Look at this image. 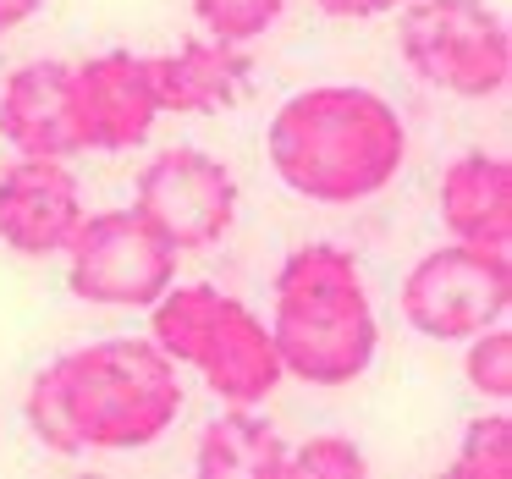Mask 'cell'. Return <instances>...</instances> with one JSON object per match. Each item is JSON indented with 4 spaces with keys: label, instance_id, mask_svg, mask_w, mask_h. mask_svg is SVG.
Masks as SVG:
<instances>
[{
    "label": "cell",
    "instance_id": "18",
    "mask_svg": "<svg viewBox=\"0 0 512 479\" xmlns=\"http://www.w3.org/2000/svg\"><path fill=\"white\" fill-rule=\"evenodd\" d=\"M364 479L369 463L364 452H358L347 435H314V441H303L298 452H287V463H281V479Z\"/></svg>",
    "mask_w": 512,
    "mask_h": 479
},
{
    "label": "cell",
    "instance_id": "11",
    "mask_svg": "<svg viewBox=\"0 0 512 479\" xmlns=\"http://www.w3.org/2000/svg\"><path fill=\"white\" fill-rule=\"evenodd\" d=\"M0 138L17 155H50V160L83 155L67 61H28L6 78V89H0Z\"/></svg>",
    "mask_w": 512,
    "mask_h": 479
},
{
    "label": "cell",
    "instance_id": "6",
    "mask_svg": "<svg viewBox=\"0 0 512 479\" xmlns=\"http://www.w3.org/2000/svg\"><path fill=\"white\" fill-rule=\"evenodd\" d=\"M61 259H67L72 298L100 309H149L177 281V248L138 210L83 215Z\"/></svg>",
    "mask_w": 512,
    "mask_h": 479
},
{
    "label": "cell",
    "instance_id": "1",
    "mask_svg": "<svg viewBox=\"0 0 512 479\" xmlns=\"http://www.w3.org/2000/svg\"><path fill=\"white\" fill-rule=\"evenodd\" d=\"M270 171L281 188L309 204H364L397 182L408 166V127L402 111L358 83L303 89L270 116L265 133Z\"/></svg>",
    "mask_w": 512,
    "mask_h": 479
},
{
    "label": "cell",
    "instance_id": "21",
    "mask_svg": "<svg viewBox=\"0 0 512 479\" xmlns=\"http://www.w3.org/2000/svg\"><path fill=\"white\" fill-rule=\"evenodd\" d=\"M386 6H391V12H397V6H408V0H386Z\"/></svg>",
    "mask_w": 512,
    "mask_h": 479
},
{
    "label": "cell",
    "instance_id": "5",
    "mask_svg": "<svg viewBox=\"0 0 512 479\" xmlns=\"http://www.w3.org/2000/svg\"><path fill=\"white\" fill-rule=\"evenodd\" d=\"M402 61L441 94L496 100L512 78V39L485 0H408Z\"/></svg>",
    "mask_w": 512,
    "mask_h": 479
},
{
    "label": "cell",
    "instance_id": "14",
    "mask_svg": "<svg viewBox=\"0 0 512 479\" xmlns=\"http://www.w3.org/2000/svg\"><path fill=\"white\" fill-rule=\"evenodd\" d=\"M281 463H287V446L276 424L259 419L254 408H226L221 419H210L193 457L204 479H281Z\"/></svg>",
    "mask_w": 512,
    "mask_h": 479
},
{
    "label": "cell",
    "instance_id": "8",
    "mask_svg": "<svg viewBox=\"0 0 512 479\" xmlns=\"http://www.w3.org/2000/svg\"><path fill=\"white\" fill-rule=\"evenodd\" d=\"M133 210L166 237L177 254L215 248L237 221V177L204 149H160L133 188Z\"/></svg>",
    "mask_w": 512,
    "mask_h": 479
},
{
    "label": "cell",
    "instance_id": "15",
    "mask_svg": "<svg viewBox=\"0 0 512 479\" xmlns=\"http://www.w3.org/2000/svg\"><path fill=\"white\" fill-rule=\"evenodd\" d=\"M281 12H287V0H193V17H199L204 39L243 45V50L254 39H265L281 23Z\"/></svg>",
    "mask_w": 512,
    "mask_h": 479
},
{
    "label": "cell",
    "instance_id": "7",
    "mask_svg": "<svg viewBox=\"0 0 512 479\" xmlns=\"http://www.w3.org/2000/svg\"><path fill=\"white\" fill-rule=\"evenodd\" d=\"M512 309V265L501 248H430L402 281V320L430 342H468Z\"/></svg>",
    "mask_w": 512,
    "mask_h": 479
},
{
    "label": "cell",
    "instance_id": "12",
    "mask_svg": "<svg viewBox=\"0 0 512 479\" xmlns=\"http://www.w3.org/2000/svg\"><path fill=\"white\" fill-rule=\"evenodd\" d=\"M441 221L452 243L512 248V166L501 155H457L441 177Z\"/></svg>",
    "mask_w": 512,
    "mask_h": 479
},
{
    "label": "cell",
    "instance_id": "16",
    "mask_svg": "<svg viewBox=\"0 0 512 479\" xmlns=\"http://www.w3.org/2000/svg\"><path fill=\"white\" fill-rule=\"evenodd\" d=\"M512 474V419L485 413L463 430V446L452 457V479H507Z\"/></svg>",
    "mask_w": 512,
    "mask_h": 479
},
{
    "label": "cell",
    "instance_id": "19",
    "mask_svg": "<svg viewBox=\"0 0 512 479\" xmlns=\"http://www.w3.org/2000/svg\"><path fill=\"white\" fill-rule=\"evenodd\" d=\"M325 17H342V23H369V17L391 12L386 0H314Z\"/></svg>",
    "mask_w": 512,
    "mask_h": 479
},
{
    "label": "cell",
    "instance_id": "3",
    "mask_svg": "<svg viewBox=\"0 0 512 479\" xmlns=\"http://www.w3.org/2000/svg\"><path fill=\"white\" fill-rule=\"evenodd\" d=\"M67 424L83 452L155 446L182 413V375L155 336H105L50 364Z\"/></svg>",
    "mask_w": 512,
    "mask_h": 479
},
{
    "label": "cell",
    "instance_id": "4",
    "mask_svg": "<svg viewBox=\"0 0 512 479\" xmlns=\"http://www.w3.org/2000/svg\"><path fill=\"white\" fill-rule=\"evenodd\" d=\"M149 336L171 364L199 369L204 386L226 408H259L287 380L276 342H270V325L248 303H237L232 292L204 287V281H193V287L171 281L149 303Z\"/></svg>",
    "mask_w": 512,
    "mask_h": 479
},
{
    "label": "cell",
    "instance_id": "17",
    "mask_svg": "<svg viewBox=\"0 0 512 479\" xmlns=\"http://www.w3.org/2000/svg\"><path fill=\"white\" fill-rule=\"evenodd\" d=\"M463 375H468V386H474L479 397H490V402L512 397V336H507V320L468 336Z\"/></svg>",
    "mask_w": 512,
    "mask_h": 479
},
{
    "label": "cell",
    "instance_id": "13",
    "mask_svg": "<svg viewBox=\"0 0 512 479\" xmlns=\"http://www.w3.org/2000/svg\"><path fill=\"white\" fill-rule=\"evenodd\" d=\"M155 72V94L160 111L177 116H210L226 105L243 100L248 89V50L243 45H215V39H188V45L166 50V56H149Z\"/></svg>",
    "mask_w": 512,
    "mask_h": 479
},
{
    "label": "cell",
    "instance_id": "10",
    "mask_svg": "<svg viewBox=\"0 0 512 479\" xmlns=\"http://www.w3.org/2000/svg\"><path fill=\"white\" fill-rule=\"evenodd\" d=\"M83 193L67 160L17 155L0 171V243L23 259H50L67 248V237L83 221Z\"/></svg>",
    "mask_w": 512,
    "mask_h": 479
},
{
    "label": "cell",
    "instance_id": "20",
    "mask_svg": "<svg viewBox=\"0 0 512 479\" xmlns=\"http://www.w3.org/2000/svg\"><path fill=\"white\" fill-rule=\"evenodd\" d=\"M39 6H45V0H0V34H12L17 23H28Z\"/></svg>",
    "mask_w": 512,
    "mask_h": 479
},
{
    "label": "cell",
    "instance_id": "9",
    "mask_svg": "<svg viewBox=\"0 0 512 479\" xmlns=\"http://www.w3.org/2000/svg\"><path fill=\"white\" fill-rule=\"evenodd\" d=\"M72 116H78L83 149H94V155H122V149L144 144L149 127L166 116L149 56L105 50V56L72 67Z\"/></svg>",
    "mask_w": 512,
    "mask_h": 479
},
{
    "label": "cell",
    "instance_id": "2",
    "mask_svg": "<svg viewBox=\"0 0 512 479\" xmlns=\"http://www.w3.org/2000/svg\"><path fill=\"white\" fill-rule=\"evenodd\" d=\"M270 342H276L281 369L303 386H353L375 364V303L347 248L303 243L281 259Z\"/></svg>",
    "mask_w": 512,
    "mask_h": 479
}]
</instances>
